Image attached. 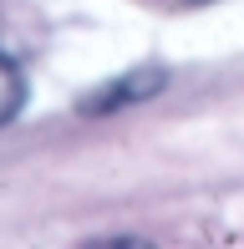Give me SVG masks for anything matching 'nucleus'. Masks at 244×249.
Wrapping results in <instances>:
<instances>
[{
  "label": "nucleus",
  "mask_w": 244,
  "mask_h": 249,
  "mask_svg": "<svg viewBox=\"0 0 244 249\" xmlns=\"http://www.w3.org/2000/svg\"><path fill=\"white\" fill-rule=\"evenodd\" d=\"M163 87H168V71H163L158 61H138V66H127L122 76H107L102 87H92V92L76 102V112H87V117H102V112L142 107V102H153Z\"/></svg>",
  "instance_id": "obj_1"
},
{
  "label": "nucleus",
  "mask_w": 244,
  "mask_h": 249,
  "mask_svg": "<svg viewBox=\"0 0 244 249\" xmlns=\"http://www.w3.org/2000/svg\"><path fill=\"white\" fill-rule=\"evenodd\" d=\"M20 102H26V76H20V66L10 61L5 51H0V127L20 112Z\"/></svg>",
  "instance_id": "obj_2"
},
{
  "label": "nucleus",
  "mask_w": 244,
  "mask_h": 249,
  "mask_svg": "<svg viewBox=\"0 0 244 249\" xmlns=\"http://www.w3.org/2000/svg\"><path fill=\"white\" fill-rule=\"evenodd\" d=\"M188 5H198V0H188Z\"/></svg>",
  "instance_id": "obj_3"
}]
</instances>
